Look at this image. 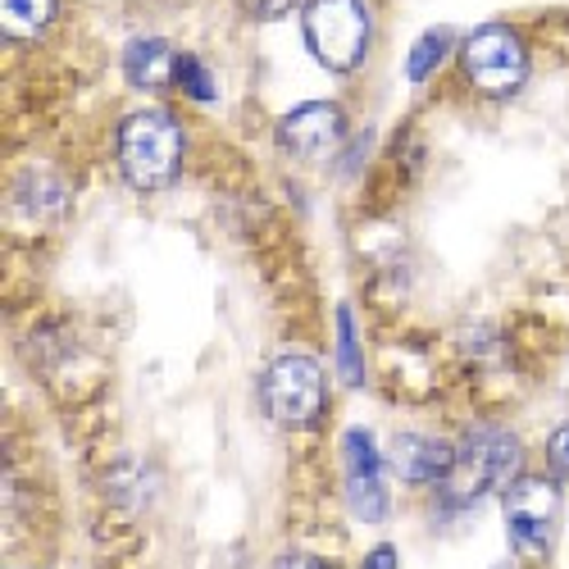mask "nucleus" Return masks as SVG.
Wrapping results in <instances>:
<instances>
[{"instance_id": "1a4fd4ad", "label": "nucleus", "mask_w": 569, "mask_h": 569, "mask_svg": "<svg viewBox=\"0 0 569 569\" xmlns=\"http://www.w3.org/2000/svg\"><path fill=\"white\" fill-rule=\"evenodd\" d=\"M388 460L406 483H442L451 473L456 447L442 438H423V433H397L388 447Z\"/></svg>"}, {"instance_id": "423d86ee", "label": "nucleus", "mask_w": 569, "mask_h": 569, "mask_svg": "<svg viewBox=\"0 0 569 569\" xmlns=\"http://www.w3.org/2000/svg\"><path fill=\"white\" fill-rule=\"evenodd\" d=\"M506 515V533L519 556H547L556 542V519H560V492L542 473H519L506 483L501 497Z\"/></svg>"}, {"instance_id": "f3484780", "label": "nucleus", "mask_w": 569, "mask_h": 569, "mask_svg": "<svg viewBox=\"0 0 569 569\" xmlns=\"http://www.w3.org/2000/svg\"><path fill=\"white\" fill-rule=\"evenodd\" d=\"M365 569H397V547H373L369 556H365Z\"/></svg>"}, {"instance_id": "2eb2a0df", "label": "nucleus", "mask_w": 569, "mask_h": 569, "mask_svg": "<svg viewBox=\"0 0 569 569\" xmlns=\"http://www.w3.org/2000/svg\"><path fill=\"white\" fill-rule=\"evenodd\" d=\"M547 469L569 483V423H560V429L547 438Z\"/></svg>"}, {"instance_id": "ddd939ff", "label": "nucleus", "mask_w": 569, "mask_h": 569, "mask_svg": "<svg viewBox=\"0 0 569 569\" xmlns=\"http://www.w3.org/2000/svg\"><path fill=\"white\" fill-rule=\"evenodd\" d=\"M173 82L187 91V97H197V101H214V78H210V69H206V60H201V56H178Z\"/></svg>"}, {"instance_id": "39448f33", "label": "nucleus", "mask_w": 569, "mask_h": 569, "mask_svg": "<svg viewBox=\"0 0 569 569\" xmlns=\"http://www.w3.org/2000/svg\"><path fill=\"white\" fill-rule=\"evenodd\" d=\"M460 69H465L469 87L479 91V97L506 101L529 78V51H525V41H519L506 23H483V28H473L465 37Z\"/></svg>"}, {"instance_id": "20e7f679", "label": "nucleus", "mask_w": 569, "mask_h": 569, "mask_svg": "<svg viewBox=\"0 0 569 569\" xmlns=\"http://www.w3.org/2000/svg\"><path fill=\"white\" fill-rule=\"evenodd\" d=\"M323 369L315 356L306 351H282L269 360L264 378H260V397L264 410L278 429H310V423L323 415Z\"/></svg>"}, {"instance_id": "9b49d317", "label": "nucleus", "mask_w": 569, "mask_h": 569, "mask_svg": "<svg viewBox=\"0 0 569 569\" xmlns=\"http://www.w3.org/2000/svg\"><path fill=\"white\" fill-rule=\"evenodd\" d=\"M451 51V28H433V32H423L415 46H410V60H406V78L410 82H423Z\"/></svg>"}, {"instance_id": "dca6fc26", "label": "nucleus", "mask_w": 569, "mask_h": 569, "mask_svg": "<svg viewBox=\"0 0 569 569\" xmlns=\"http://www.w3.org/2000/svg\"><path fill=\"white\" fill-rule=\"evenodd\" d=\"M273 569H328V565L319 556H310V551H288V556L273 560Z\"/></svg>"}, {"instance_id": "9d476101", "label": "nucleus", "mask_w": 569, "mask_h": 569, "mask_svg": "<svg viewBox=\"0 0 569 569\" xmlns=\"http://www.w3.org/2000/svg\"><path fill=\"white\" fill-rule=\"evenodd\" d=\"M173 69H178V56L160 37H137V41L123 46V73L141 91H156V87L173 82Z\"/></svg>"}, {"instance_id": "f8f14e48", "label": "nucleus", "mask_w": 569, "mask_h": 569, "mask_svg": "<svg viewBox=\"0 0 569 569\" xmlns=\"http://www.w3.org/2000/svg\"><path fill=\"white\" fill-rule=\"evenodd\" d=\"M56 19V0H6V32L41 37Z\"/></svg>"}, {"instance_id": "f257e3e1", "label": "nucleus", "mask_w": 569, "mask_h": 569, "mask_svg": "<svg viewBox=\"0 0 569 569\" xmlns=\"http://www.w3.org/2000/svg\"><path fill=\"white\" fill-rule=\"evenodd\" d=\"M519 438L497 423H479L456 442V460L451 473L442 479V506L447 510H469L483 492L506 488L510 479H519Z\"/></svg>"}, {"instance_id": "f03ea898", "label": "nucleus", "mask_w": 569, "mask_h": 569, "mask_svg": "<svg viewBox=\"0 0 569 569\" xmlns=\"http://www.w3.org/2000/svg\"><path fill=\"white\" fill-rule=\"evenodd\" d=\"M114 160L128 187L160 192L182 169V128L164 110H137L114 132Z\"/></svg>"}, {"instance_id": "0eeeda50", "label": "nucleus", "mask_w": 569, "mask_h": 569, "mask_svg": "<svg viewBox=\"0 0 569 569\" xmlns=\"http://www.w3.org/2000/svg\"><path fill=\"white\" fill-rule=\"evenodd\" d=\"M342 141H347V110L333 101H306L278 123V147L292 160L319 164L328 156H338Z\"/></svg>"}, {"instance_id": "a211bd4d", "label": "nucleus", "mask_w": 569, "mask_h": 569, "mask_svg": "<svg viewBox=\"0 0 569 569\" xmlns=\"http://www.w3.org/2000/svg\"><path fill=\"white\" fill-rule=\"evenodd\" d=\"M497 569H506V565H497Z\"/></svg>"}, {"instance_id": "6e6552de", "label": "nucleus", "mask_w": 569, "mask_h": 569, "mask_svg": "<svg viewBox=\"0 0 569 569\" xmlns=\"http://www.w3.org/2000/svg\"><path fill=\"white\" fill-rule=\"evenodd\" d=\"M342 483H347V501L351 510L373 525V519L388 515V483H383V456H378L373 438L365 429H351L342 438Z\"/></svg>"}, {"instance_id": "7ed1b4c3", "label": "nucleus", "mask_w": 569, "mask_h": 569, "mask_svg": "<svg viewBox=\"0 0 569 569\" xmlns=\"http://www.w3.org/2000/svg\"><path fill=\"white\" fill-rule=\"evenodd\" d=\"M369 10L365 0H306L301 37L328 73H356L369 56Z\"/></svg>"}, {"instance_id": "4468645a", "label": "nucleus", "mask_w": 569, "mask_h": 569, "mask_svg": "<svg viewBox=\"0 0 569 569\" xmlns=\"http://www.w3.org/2000/svg\"><path fill=\"white\" fill-rule=\"evenodd\" d=\"M338 338H342V378L351 388H360L365 383V369H360V342H356V319H351V310L342 306L338 310Z\"/></svg>"}]
</instances>
